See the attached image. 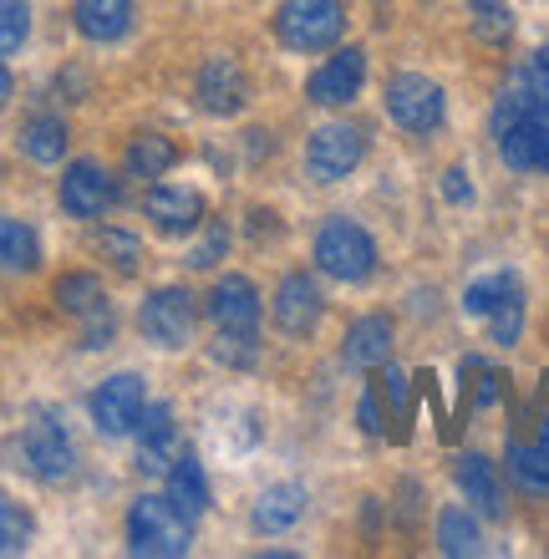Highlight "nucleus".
Instances as JSON below:
<instances>
[{
	"label": "nucleus",
	"instance_id": "nucleus-6",
	"mask_svg": "<svg viewBox=\"0 0 549 559\" xmlns=\"http://www.w3.org/2000/svg\"><path fill=\"white\" fill-rule=\"evenodd\" d=\"M386 112H392V122H397L402 133H438L443 128V112H447V97L443 87L432 82V76L422 72H402L386 82Z\"/></svg>",
	"mask_w": 549,
	"mask_h": 559
},
{
	"label": "nucleus",
	"instance_id": "nucleus-30",
	"mask_svg": "<svg viewBox=\"0 0 549 559\" xmlns=\"http://www.w3.org/2000/svg\"><path fill=\"white\" fill-rule=\"evenodd\" d=\"M31 36V0H0V57L21 51Z\"/></svg>",
	"mask_w": 549,
	"mask_h": 559
},
{
	"label": "nucleus",
	"instance_id": "nucleus-9",
	"mask_svg": "<svg viewBox=\"0 0 549 559\" xmlns=\"http://www.w3.org/2000/svg\"><path fill=\"white\" fill-rule=\"evenodd\" d=\"M361 158H367V138L351 122H331L306 143V168H311L315 183H342L346 174L361 168Z\"/></svg>",
	"mask_w": 549,
	"mask_h": 559
},
{
	"label": "nucleus",
	"instance_id": "nucleus-1",
	"mask_svg": "<svg viewBox=\"0 0 549 559\" xmlns=\"http://www.w3.org/2000/svg\"><path fill=\"white\" fill-rule=\"evenodd\" d=\"M493 143L514 174L549 168V46H539L493 103Z\"/></svg>",
	"mask_w": 549,
	"mask_h": 559
},
{
	"label": "nucleus",
	"instance_id": "nucleus-5",
	"mask_svg": "<svg viewBox=\"0 0 549 559\" xmlns=\"http://www.w3.org/2000/svg\"><path fill=\"white\" fill-rule=\"evenodd\" d=\"M57 306L67 310L72 321H82V346H87V352H97V346H107V341L118 336L112 300L103 295V280L87 275V270H72V275L57 280Z\"/></svg>",
	"mask_w": 549,
	"mask_h": 559
},
{
	"label": "nucleus",
	"instance_id": "nucleus-10",
	"mask_svg": "<svg viewBox=\"0 0 549 559\" xmlns=\"http://www.w3.org/2000/svg\"><path fill=\"white\" fill-rule=\"evenodd\" d=\"M21 453H26V468L41 478V484H67L76 473V448L67 438V427L57 417H36L21 438Z\"/></svg>",
	"mask_w": 549,
	"mask_h": 559
},
{
	"label": "nucleus",
	"instance_id": "nucleus-3",
	"mask_svg": "<svg viewBox=\"0 0 549 559\" xmlns=\"http://www.w3.org/2000/svg\"><path fill=\"white\" fill-rule=\"evenodd\" d=\"M346 31V0H281L275 36L290 51H326Z\"/></svg>",
	"mask_w": 549,
	"mask_h": 559
},
{
	"label": "nucleus",
	"instance_id": "nucleus-32",
	"mask_svg": "<svg viewBox=\"0 0 549 559\" xmlns=\"http://www.w3.org/2000/svg\"><path fill=\"white\" fill-rule=\"evenodd\" d=\"M214 356H219L224 367H254V361H260L254 331H219V341H214Z\"/></svg>",
	"mask_w": 549,
	"mask_h": 559
},
{
	"label": "nucleus",
	"instance_id": "nucleus-12",
	"mask_svg": "<svg viewBox=\"0 0 549 559\" xmlns=\"http://www.w3.org/2000/svg\"><path fill=\"white\" fill-rule=\"evenodd\" d=\"M199 103L214 112V118H235L239 107L250 103V76H244V67H239L235 57H208L204 67H199Z\"/></svg>",
	"mask_w": 549,
	"mask_h": 559
},
{
	"label": "nucleus",
	"instance_id": "nucleus-34",
	"mask_svg": "<svg viewBox=\"0 0 549 559\" xmlns=\"http://www.w3.org/2000/svg\"><path fill=\"white\" fill-rule=\"evenodd\" d=\"M97 245H103V254L122 270V275H133V270H138V254H143V250H138V239L128 235V229H103V239H97Z\"/></svg>",
	"mask_w": 549,
	"mask_h": 559
},
{
	"label": "nucleus",
	"instance_id": "nucleus-35",
	"mask_svg": "<svg viewBox=\"0 0 549 559\" xmlns=\"http://www.w3.org/2000/svg\"><path fill=\"white\" fill-rule=\"evenodd\" d=\"M382 386H386V407H392V423H397V438H407V427H402L407 417H413V413H407V377H402V371H386Z\"/></svg>",
	"mask_w": 549,
	"mask_h": 559
},
{
	"label": "nucleus",
	"instance_id": "nucleus-4",
	"mask_svg": "<svg viewBox=\"0 0 549 559\" xmlns=\"http://www.w3.org/2000/svg\"><path fill=\"white\" fill-rule=\"evenodd\" d=\"M315 265L326 270L331 280L361 285V280H371V270H377V245H371V235L361 224L331 219V224H321V235H315Z\"/></svg>",
	"mask_w": 549,
	"mask_h": 559
},
{
	"label": "nucleus",
	"instance_id": "nucleus-27",
	"mask_svg": "<svg viewBox=\"0 0 549 559\" xmlns=\"http://www.w3.org/2000/svg\"><path fill=\"white\" fill-rule=\"evenodd\" d=\"M438 549L443 555H478L484 549L478 519L468 509H443V519H438Z\"/></svg>",
	"mask_w": 549,
	"mask_h": 559
},
{
	"label": "nucleus",
	"instance_id": "nucleus-36",
	"mask_svg": "<svg viewBox=\"0 0 549 559\" xmlns=\"http://www.w3.org/2000/svg\"><path fill=\"white\" fill-rule=\"evenodd\" d=\"M361 432L382 438V402H377V392H361Z\"/></svg>",
	"mask_w": 549,
	"mask_h": 559
},
{
	"label": "nucleus",
	"instance_id": "nucleus-38",
	"mask_svg": "<svg viewBox=\"0 0 549 559\" xmlns=\"http://www.w3.org/2000/svg\"><path fill=\"white\" fill-rule=\"evenodd\" d=\"M11 92H15V82H11V67L0 61V112H5V103H11Z\"/></svg>",
	"mask_w": 549,
	"mask_h": 559
},
{
	"label": "nucleus",
	"instance_id": "nucleus-37",
	"mask_svg": "<svg viewBox=\"0 0 549 559\" xmlns=\"http://www.w3.org/2000/svg\"><path fill=\"white\" fill-rule=\"evenodd\" d=\"M443 193L453 199V204H468V183H463V168H453V174L443 178Z\"/></svg>",
	"mask_w": 549,
	"mask_h": 559
},
{
	"label": "nucleus",
	"instance_id": "nucleus-14",
	"mask_svg": "<svg viewBox=\"0 0 549 559\" xmlns=\"http://www.w3.org/2000/svg\"><path fill=\"white\" fill-rule=\"evenodd\" d=\"M143 214L153 219L158 235H193L204 224V199L193 189H179V183H164L143 199Z\"/></svg>",
	"mask_w": 549,
	"mask_h": 559
},
{
	"label": "nucleus",
	"instance_id": "nucleus-15",
	"mask_svg": "<svg viewBox=\"0 0 549 559\" xmlns=\"http://www.w3.org/2000/svg\"><path fill=\"white\" fill-rule=\"evenodd\" d=\"M275 325L285 336H311L321 325V290L311 275H285L275 290Z\"/></svg>",
	"mask_w": 549,
	"mask_h": 559
},
{
	"label": "nucleus",
	"instance_id": "nucleus-25",
	"mask_svg": "<svg viewBox=\"0 0 549 559\" xmlns=\"http://www.w3.org/2000/svg\"><path fill=\"white\" fill-rule=\"evenodd\" d=\"M174 163H179V147L164 133H138L133 147H128V174L133 178H164Z\"/></svg>",
	"mask_w": 549,
	"mask_h": 559
},
{
	"label": "nucleus",
	"instance_id": "nucleus-26",
	"mask_svg": "<svg viewBox=\"0 0 549 559\" xmlns=\"http://www.w3.org/2000/svg\"><path fill=\"white\" fill-rule=\"evenodd\" d=\"M21 153H26L31 163H61V153H67V122L31 118L26 128H21Z\"/></svg>",
	"mask_w": 549,
	"mask_h": 559
},
{
	"label": "nucleus",
	"instance_id": "nucleus-7",
	"mask_svg": "<svg viewBox=\"0 0 549 559\" xmlns=\"http://www.w3.org/2000/svg\"><path fill=\"white\" fill-rule=\"evenodd\" d=\"M138 325H143V336L153 346H164V352H179L193 341V325H199V306H193V295L179 290V285H164V290H153L138 310Z\"/></svg>",
	"mask_w": 549,
	"mask_h": 559
},
{
	"label": "nucleus",
	"instance_id": "nucleus-16",
	"mask_svg": "<svg viewBox=\"0 0 549 559\" xmlns=\"http://www.w3.org/2000/svg\"><path fill=\"white\" fill-rule=\"evenodd\" d=\"M138 432H143V448H138V463L148 473H168L174 463H179L189 448H183V432L179 423H174V407H153V413H143V423H138Z\"/></svg>",
	"mask_w": 549,
	"mask_h": 559
},
{
	"label": "nucleus",
	"instance_id": "nucleus-39",
	"mask_svg": "<svg viewBox=\"0 0 549 559\" xmlns=\"http://www.w3.org/2000/svg\"><path fill=\"white\" fill-rule=\"evenodd\" d=\"M504 0H474V15H484V11H499Z\"/></svg>",
	"mask_w": 549,
	"mask_h": 559
},
{
	"label": "nucleus",
	"instance_id": "nucleus-19",
	"mask_svg": "<svg viewBox=\"0 0 549 559\" xmlns=\"http://www.w3.org/2000/svg\"><path fill=\"white\" fill-rule=\"evenodd\" d=\"M509 478H514L524 493L549 499V417L535 442H520V438L509 442Z\"/></svg>",
	"mask_w": 549,
	"mask_h": 559
},
{
	"label": "nucleus",
	"instance_id": "nucleus-18",
	"mask_svg": "<svg viewBox=\"0 0 549 559\" xmlns=\"http://www.w3.org/2000/svg\"><path fill=\"white\" fill-rule=\"evenodd\" d=\"M458 488H463V499H468V503H478V514H489V519H504L509 514L499 468H493L484 453L458 457Z\"/></svg>",
	"mask_w": 549,
	"mask_h": 559
},
{
	"label": "nucleus",
	"instance_id": "nucleus-17",
	"mask_svg": "<svg viewBox=\"0 0 549 559\" xmlns=\"http://www.w3.org/2000/svg\"><path fill=\"white\" fill-rule=\"evenodd\" d=\"M208 316L219 321V331H254L260 321V290L244 275H224L208 295Z\"/></svg>",
	"mask_w": 549,
	"mask_h": 559
},
{
	"label": "nucleus",
	"instance_id": "nucleus-21",
	"mask_svg": "<svg viewBox=\"0 0 549 559\" xmlns=\"http://www.w3.org/2000/svg\"><path fill=\"white\" fill-rule=\"evenodd\" d=\"M300 514H306V488L300 484H275L260 493V503H254V530L260 534H285L296 530Z\"/></svg>",
	"mask_w": 549,
	"mask_h": 559
},
{
	"label": "nucleus",
	"instance_id": "nucleus-22",
	"mask_svg": "<svg viewBox=\"0 0 549 559\" xmlns=\"http://www.w3.org/2000/svg\"><path fill=\"white\" fill-rule=\"evenodd\" d=\"M386 356H392V321L386 316H361L346 331V361L351 367H382Z\"/></svg>",
	"mask_w": 549,
	"mask_h": 559
},
{
	"label": "nucleus",
	"instance_id": "nucleus-11",
	"mask_svg": "<svg viewBox=\"0 0 549 559\" xmlns=\"http://www.w3.org/2000/svg\"><path fill=\"white\" fill-rule=\"evenodd\" d=\"M361 82H367V51L346 46V51H336L331 61L315 67L306 92H311V103H321V107H346V103H357Z\"/></svg>",
	"mask_w": 549,
	"mask_h": 559
},
{
	"label": "nucleus",
	"instance_id": "nucleus-28",
	"mask_svg": "<svg viewBox=\"0 0 549 559\" xmlns=\"http://www.w3.org/2000/svg\"><path fill=\"white\" fill-rule=\"evenodd\" d=\"M514 285H520V275H514V270H499V275L474 280V285L463 290V310H468V316H484V321H489V310L499 306V300H504V295L514 290Z\"/></svg>",
	"mask_w": 549,
	"mask_h": 559
},
{
	"label": "nucleus",
	"instance_id": "nucleus-8",
	"mask_svg": "<svg viewBox=\"0 0 549 559\" xmlns=\"http://www.w3.org/2000/svg\"><path fill=\"white\" fill-rule=\"evenodd\" d=\"M143 413H148V392H143V377H138V371H118V377H107V382L92 392V423H97V432H107V438L138 432Z\"/></svg>",
	"mask_w": 549,
	"mask_h": 559
},
{
	"label": "nucleus",
	"instance_id": "nucleus-33",
	"mask_svg": "<svg viewBox=\"0 0 549 559\" xmlns=\"http://www.w3.org/2000/svg\"><path fill=\"white\" fill-rule=\"evenodd\" d=\"M224 245H229V229H224L219 219H208L204 224V239L189 250V270H208V265H219L224 260Z\"/></svg>",
	"mask_w": 549,
	"mask_h": 559
},
{
	"label": "nucleus",
	"instance_id": "nucleus-13",
	"mask_svg": "<svg viewBox=\"0 0 549 559\" xmlns=\"http://www.w3.org/2000/svg\"><path fill=\"white\" fill-rule=\"evenodd\" d=\"M107 204H112V178L103 174V163H72L67 178H61V209L72 214V219H103Z\"/></svg>",
	"mask_w": 549,
	"mask_h": 559
},
{
	"label": "nucleus",
	"instance_id": "nucleus-29",
	"mask_svg": "<svg viewBox=\"0 0 549 559\" xmlns=\"http://www.w3.org/2000/svg\"><path fill=\"white\" fill-rule=\"evenodd\" d=\"M520 331H524V285H514V290L489 310V336L499 341V346H514Z\"/></svg>",
	"mask_w": 549,
	"mask_h": 559
},
{
	"label": "nucleus",
	"instance_id": "nucleus-24",
	"mask_svg": "<svg viewBox=\"0 0 549 559\" xmlns=\"http://www.w3.org/2000/svg\"><path fill=\"white\" fill-rule=\"evenodd\" d=\"M168 499L179 503L189 519H199L208 509V478H204V468H199V457H193V448L189 453L168 468Z\"/></svg>",
	"mask_w": 549,
	"mask_h": 559
},
{
	"label": "nucleus",
	"instance_id": "nucleus-2",
	"mask_svg": "<svg viewBox=\"0 0 549 559\" xmlns=\"http://www.w3.org/2000/svg\"><path fill=\"white\" fill-rule=\"evenodd\" d=\"M128 545L133 555H153V559H179L193 545V519L183 514L179 503L168 499H138L128 514Z\"/></svg>",
	"mask_w": 549,
	"mask_h": 559
},
{
	"label": "nucleus",
	"instance_id": "nucleus-31",
	"mask_svg": "<svg viewBox=\"0 0 549 559\" xmlns=\"http://www.w3.org/2000/svg\"><path fill=\"white\" fill-rule=\"evenodd\" d=\"M31 545V514L21 503L0 499V555H21Z\"/></svg>",
	"mask_w": 549,
	"mask_h": 559
},
{
	"label": "nucleus",
	"instance_id": "nucleus-20",
	"mask_svg": "<svg viewBox=\"0 0 549 559\" xmlns=\"http://www.w3.org/2000/svg\"><path fill=\"white\" fill-rule=\"evenodd\" d=\"M72 21L87 41H122L133 26V0H76Z\"/></svg>",
	"mask_w": 549,
	"mask_h": 559
},
{
	"label": "nucleus",
	"instance_id": "nucleus-23",
	"mask_svg": "<svg viewBox=\"0 0 549 559\" xmlns=\"http://www.w3.org/2000/svg\"><path fill=\"white\" fill-rule=\"evenodd\" d=\"M36 265H41V239H36V229L11 219V214H0V270L31 275Z\"/></svg>",
	"mask_w": 549,
	"mask_h": 559
}]
</instances>
